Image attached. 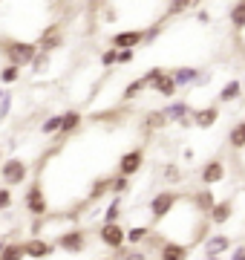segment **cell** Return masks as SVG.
Masks as SVG:
<instances>
[{"label": "cell", "mask_w": 245, "mask_h": 260, "mask_svg": "<svg viewBox=\"0 0 245 260\" xmlns=\"http://www.w3.org/2000/svg\"><path fill=\"white\" fill-rule=\"evenodd\" d=\"M0 55L6 58V64L15 67H29L32 58L38 55V44L32 41H23V38H9V35H0Z\"/></svg>", "instance_id": "6da1fadb"}, {"label": "cell", "mask_w": 245, "mask_h": 260, "mask_svg": "<svg viewBox=\"0 0 245 260\" xmlns=\"http://www.w3.org/2000/svg\"><path fill=\"white\" fill-rule=\"evenodd\" d=\"M26 177H29V165L20 156H12V159H6V162L0 165V179H3V185L6 188L23 185Z\"/></svg>", "instance_id": "7a4b0ae2"}, {"label": "cell", "mask_w": 245, "mask_h": 260, "mask_svg": "<svg viewBox=\"0 0 245 260\" xmlns=\"http://www.w3.org/2000/svg\"><path fill=\"white\" fill-rule=\"evenodd\" d=\"M179 203H182V194H176V191H161V194H156L150 200V217H153V223H161L165 217H170V211H173Z\"/></svg>", "instance_id": "3957f363"}, {"label": "cell", "mask_w": 245, "mask_h": 260, "mask_svg": "<svg viewBox=\"0 0 245 260\" xmlns=\"http://www.w3.org/2000/svg\"><path fill=\"white\" fill-rule=\"evenodd\" d=\"M52 243L61 251H66V254H81V251H87V232L84 229H66Z\"/></svg>", "instance_id": "277c9868"}, {"label": "cell", "mask_w": 245, "mask_h": 260, "mask_svg": "<svg viewBox=\"0 0 245 260\" xmlns=\"http://www.w3.org/2000/svg\"><path fill=\"white\" fill-rule=\"evenodd\" d=\"M23 208H26L32 217H47L49 214V200H47V191L40 188V182H32V185L26 188Z\"/></svg>", "instance_id": "5b68a950"}, {"label": "cell", "mask_w": 245, "mask_h": 260, "mask_svg": "<svg viewBox=\"0 0 245 260\" xmlns=\"http://www.w3.org/2000/svg\"><path fill=\"white\" fill-rule=\"evenodd\" d=\"M64 41H66L64 26H61V23H47V29L38 35V41H35V44H38V49H44V52H49V55H52L55 49L64 47Z\"/></svg>", "instance_id": "8992f818"}, {"label": "cell", "mask_w": 245, "mask_h": 260, "mask_svg": "<svg viewBox=\"0 0 245 260\" xmlns=\"http://www.w3.org/2000/svg\"><path fill=\"white\" fill-rule=\"evenodd\" d=\"M98 240H101L107 249H118V246L127 243V229H124L121 223H101V229H98Z\"/></svg>", "instance_id": "52a82bcc"}, {"label": "cell", "mask_w": 245, "mask_h": 260, "mask_svg": "<svg viewBox=\"0 0 245 260\" xmlns=\"http://www.w3.org/2000/svg\"><path fill=\"white\" fill-rule=\"evenodd\" d=\"M161 113L168 116V121H176V124H182V127H190V113H193L190 102L170 99V104H165V107H161Z\"/></svg>", "instance_id": "ba28073f"}, {"label": "cell", "mask_w": 245, "mask_h": 260, "mask_svg": "<svg viewBox=\"0 0 245 260\" xmlns=\"http://www.w3.org/2000/svg\"><path fill=\"white\" fill-rule=\"evenodd\" d=\"M55 243L52 240H44V237H29V240H23V254L32 260H47L55 254Z\"/></svg>", "instance_id": "9c48e42d"}, {"label": "cell", "mask_w": 245, "mask_h": 260, "mask_svg": "<svg viewBox=\"0 0 245 260\" xmlns=\"http://www.w3.org/2000/svg\"><path fill=\"white\" fill-rule=\"evenodd\" d=\"M110 47L115 49H139L144 47V29H121L110 38Z\"/></svg>", "instance_id": "30bf717a"}, {"label": "cell", "mask_w": 245, "mask_h": 260, "mask_svg": "<svg viewBox=\"0 0 245 260\" xmlns=\"http://www.w3.org/2000/svg\"><path fill=\"white\" fill-rule=\"evenodd\" d=\"M115 168H118V174H124V177H136V174L144 168V150L133 148V150H127V153H121Z\"/></svg>", "instance_id": "8fae6325"}, {"label": "cell", "mask_w": 245, "mask_h": 260, "mask_svg": "<svg viewBox=\"0 0 245 260\" xmlns=\"http://www.w3.org/2000/svg\"><path fill=\"white\" fill-rule=\"evenodd\" d=\"M219 121V104H205V107H193V113H190V124L199 130H208L214 127Z\"/></svg>", "instance_id": "7c38bea8"}, {"label": "cell", "mask_w": 245, "mask_h": 260, "mask_svg": "<svg viewBox=\"0 0 245 260\" xmlns=\"http://www.w3.org/2000/svg\"><path fill=\"white\" fill-rule=\"evenodd\" d=\"M173 81L179 90H190V87H199V78H202V67H173L170 70Z\"/></svg>", "instance_id": "4fadbf2b"}, {"label": "cell", "mask_w": 245, "mask_h": 260, "mask_svg": "<svg viewBox=\"0 0 245 260\" xmlns=\"http://www.w3.org/2000/svg\"><path fill=\"white\" fill-rule=\"evenodd\" d=\"M199 179H202V185H217V182H222L225 179V162L222 159H208L205 165H202V171H199Z\"/></svg>", "instance_id": "5bb4252c"}, {"label": "cell", "mask_w": 245, "mask_h": 260, "mask_svg": "<svg viewBox=\"0 0 245 260\" xmlns=\"http://www.w3.org/2000/svg\"><path fill=\"white\" fill-rule=\"evenodd\" d=\"M150 90L156 95H161V99H176V93H179V87H176V81H173V75H170V70H165V73L159 75V78H153L150 81Z\"/></svg>", "instance_id": "9a60e30c"}, {"label": "cell", "mask_w": 245, "mask_h": 260, "mask_svg": "<svg viewBox=\"0 0 245 260\" xmlns=\"http://www.w3.org/2000/svg\"><path fill=\"white\" fill-rule=\"evenodd\" d=\"M156 254H159V260H188L190 246L176 243V240H161V246L156 249Z\"/></svg>", "instance_id": "2e32d148"}, {"label": "cell", "mask_w": 245, "mask_h": 260, "mask_svg": "<svg viewBox=\"0 0 245 260\" xmlns=\"http://www.w3.org/2000/svg\"><path fill=\"white\" fill-rule=\"evenodd\" d=\"M81 121H84V116L78 110H66V113H61V130L55 133V139L58 142H64L66 136H72L78 127H81Z\"/></svg>", "instance_id": "e0dca14e"}, {"label": "cell", "mask_w": 245, "mask_h": 260, "mask_svg": "<svg viewBox=\"0 0 245 260\" xmlns=\"http://www.w3.org/2000/svg\"><path fill=\"white\" fill-rule=\"evenodd\" d=\"M202 246H205V257H219V254L231 251V237L228 234H208V240H202Z\"/></svg>", "instance_id": "ac0fdd59"}, {"label": "cell", "mask_w": 245, "mask_h": 260, "mask_svg": "<svg viewBox=\"0 0 245 260\" xmlns=\"http://www.w3.org/2000/svg\"><path fill=\"white\" fill-rule=\"evenodd\" d=\"M231 217H234V200H219V203L211 208V214H208L211 225H225Z\"/></svg>", "instance_id": "d6986e66"}, {"label": "cell", "mask_w": 245, "mask_h": 260, "mask_svg": "<svg viewBox=\"0 0 245 260\" xmlns=\"http://www.w3.org/2000/svg\"><path fill=\"white\" fill-rule=\"evenodd\" d=\"M190 205H193L199 214H205V217H208V214H211V208L217 205V197L211 194V188L205 185V188H199L196 194L190 197Z\"/></svg>", "instance_id": "ffe728a7"}, {"label": "cell", "mask_w": 245, "mask_h": 260, "mask_svg": "<svg viewBox=\"0 0 245 260\" xmlns=\"http://www.w3.org/2000/svg\"><path fill=\"white\" fill-rule=\"evenodd\" d=\"M239 95H242V81H239V78H231V81L222 84L217 102L219 104H234V102H239Z\"/></svg>", "instance_id": "44dd1931"}, {"label": "cell", "mask_w": 245, "mask_h": 260, "mask_svg": "<svg viewBox=\"0 0 245 260\" xmlns=\"http://www.w3.org/2000/svg\"><path fill=\"white\" fill-rule=\"evenodd\" d=\"M144 90H150V84H147V78H133L130 84H127V87H124V93H121V102L127 104V102H136V99H139V95L144 93Z\"/></svg>", "instance_id": "7402d4cb"}, {"label": "cell", "mask_w": 245, "mask_h": 260, "mask_svg": "<svg viewBox=\"0 0 245 260\" xmlns=\"http://www.w3.org/2000/svg\"><path fill=\"white\" fill-rule=\"evenodd\" d=\"M193 6H199V0H168V6H165V20L179 18V15H185V12L193 9Z\"/></svg>", "instance_id": "603a6c76"}, {"label": "cell", "mask_w": 245, "mask_h": 260, "mask_svg": "<svg viewBox=\"0 0 245 260\" xmlns=\"http://www.w3.org/2000/svg\"><path fill=\"white\" fill-rule=\"evenodd\" d=\"M228 148L231 150H245V119H239L234 127L228 130Z\"/></svg>", "instance_id": "cb8c5ba5"}, {"label": "cell", "mask_w": 245, "mask_h": 260, "mask_svg": "<svg viewBox=\"0 0 245 260\" xmlns=\"http://www.w3.org/2000/svg\"><path fill=\"white\" fill-rule=\"evenodd\" d=\"M170 121H168V116L161 110H150L147 116L142 119V127L147 130V133H153V130H161V127H168Z\"/></svg>", "instance_id": "d4e9b609"}, {"label": "cell", "mask_w": 245, "mask_h": 260, "mask_svg": "<svg viewBox=\"0 0 245 260\" xmlns=\"http://www.w3.org/2000/svg\"><path fill=\"white\" fill-rule=\"evenodd\" d=\"M228 20H231V26H234L236 32H242V29H245V0H236L234 6H231Z\"/></svg>", "instance_id": "484cf974"}, {"label": "cell", "mask_w": 245, "mask_h": 260, "mask_svg": "<svg viewBox=\"0 0 245 260\" xmlns=\"http://www.w3.org/2000/svg\"><path fill=\"white\" fill-rule=\"evenodd\" d=\"M150 234H153V229H147V225H133V229H127V243L130 246H142Z\"/></svg>", "instance_id": "4316f807"}, {"label": "cell", "mask_w": 245, "mask_h": 260, "mask_svg": "<svg viewBox=\"0 0 245 260\" xmlns=\"http://www.w3.org/2000/svg\"><path fill=\"white\" fill-rule=\"evenodd\" d=\"M104 194H110V177H98V179H95L93 188H90V194H87V200L95 203V200H101Z\"/></svg>", "instance_id": "83f0119b"}, {"label": "cell", "mask_w": 245, "mask_h": 260, "mask_svg": "<svg viewBox=\"0 0 245 260\" xmlns=\"http://www.w3.org/2000/svg\"><path fill=\"white\" fill-rule=\"evenodd\" d=\"M20 75H23V70L20 67H15V64H3L0 67V84H18L20 81Z\"/></svg>", "instance_id": "f1b7e54d"}, {"label": "cell", "mask_w": 245, "mask_h": 260, "mask_svg": "<svg viewBox=\"0 0 245 260\" xmlns=\"http://www.w3.org/2000/svg\"><path fill=\"white\" fill-rule=\"evenodd\" d=\"M127 188H130V177H124V174H113L110 177V194L113 197L127 194Z\"/></svg>", "instance_id": "f546056e"}, {"label": "cell", "mask_w": 245, "mask_h": 260, "mask_svg": "<svg viewBox=\"0 0 245 260\" xmlns=\"http://www.w3.org/2000/svg\"><path fill=\"white\" fill-rule=\"evenodd\" d=\"M23 243H6L3 249H0V260H23Z\"/></svg>", "instance_id": "4dcf8cb0"}, {"label": "cell", "mask_w": 245, "mask_h": 260, "mask_svg": "<svg viewBox=\"0 0 245 260\" xmlns=\"http://www.w3.org/2000/svg\"><path fill=\"white\" fill-rule=\"evenodd\" d=\"M121 214H124V208H121V200L115 197L113 203L107 205V211H104V223H118V220H121Z\"/></svg>", "instance_id": "1f68e13d"}, {"label": "cell", "mask_w": 245, "mask_h": 260, "mask_svg": "<svg viewBox=\"0 0 245 260\" xmlns=\"http://www.w3.org/2000/svg\"><path fill=\"white\" fill-rule=\"evenodd\" d=\"M58 130H61V113L47 116V119H44V124H40V133H44V136H55Z\"/></svg>", "instance_id": "d6a6232c"}, {"label": "cell", "mask_w": 245, "mask_h": 260, "mask_svg": "<svg viewBox=\"0 0 245 260\" xmlns=\"http://www.w3.org/2000/svg\"><path fill=\"white\" fill-rule=\"evenodd\" d=\"M161 32H165V18H161V20H156V23H153L150 29H144V47H150V44H156V38H159Z\"/></svg>", "instance_id": "836d02e7"}, {"label": "cell", "mask_w": 245, "mask_h": 260, "mask_svg": "<svg viewBox=\"0 0 245 260\" xmlns=\"http://www.w3.org/2000/svg\"><path fill=\"white\" fill-rule=\"evenodd\" d=\"M32 70H35V73H47L49 70V52H44V49H38V55L32 58Z\"/></svg>", "instance_id": "e575fe53"}, {"label": "cell", "mask_w": 245, "mask_h": 260, "mask_svg": "<svg viewBox=\"0 0 245 260\" xmlns=\"http://www.w3.org/2000/svg\"><path fill=\"white\" fill-rule=\"evenodd\" d=\"M12 104H15V95L6 90V93H3V99H0V121H3V119L12 113Z\"/></svg>", "instance_id": "d590c367"}, {"label": "cell", "mask_w": 245, "mask_h": 260, "mask_svg": "<svg viewBox=\"0 0 245 260\" xmlns=\"http://www.w3.org/2000/svg\"><path fill=\"white\" fill-rule=\"evenodd\" d=\"M133 58H136V49H115V67L133 64Z\"/></svg>", "instance_id": "8d00e7d4"}, {"label": "cell", "mask_w": 245, "mask_h": 260, "mask_svg": "<svg viewBox=\"0 0 245 260\" xmlns=\"http://www.w3.org/2000/svg\"><path fill=\"white\" fill-rule=\"evenodd\" d=\"M98 61H101V67L104 70H110V67H115V47H107L101 52V55H98Z\"/></svg>", "instance_id": "74e56055"}, {"label": "cell", "mask_w": 245, "mask_h": 260, "mask_svg": "<svg viewBox=\"0 0 245 260\" xmlns=\"http://www.w3.org/2000/svg\"><path fill=\"white\" fill-rule=\"evenodd\" d=\"M161 177L168 179V182H179L182 179V171L176 165H173V162H170V165H165V171H161Z\"/></svg>", "instance_id": "f35d334b"}, {"label": "cell", "mask_w": 245, "mask_h": 260, "mask_svg": "<svg viewBox=\"0 0 245 260\" xmlns=\"http://www.w3.org/2000/svg\"><path fill=\"white\" fill-rule=\"evenodd\" d=\"M147 257H150L147 249H139V246H136V249H127V254H124L121 260H147Z\"/></svg>", "instance_id": "ab89813d"}, {"label": "cell", "mask_w": 245, "mask_h": 260, "mask_svg": "<svg viewBox=\"0 0 245 260\" xmlns=\"http://www.w3.org/2000/svg\"><path fill=\"white\" fill-rule=\"evenodd\" d=\"M9 205H12V191H9V188H6V185H3V188H0V208L6 211Z\"/></svg>", "instance_id": "60d3db41"}, {"label": "cell", "mask_w": 245, "mask_h": 260, "mask_svg": "<svg viewBox=\"0 0 245 260\" xmlns=\"http://www.w3.org/2000/svg\"><path fill=\"white\" fill-rule=\"evenodd\" d=\"M228 260H245V243L242 246H234V249H231V257Z\"/></svg>", "instance_id": "b9f144b4"}, {"label": "cell", "mask_w": 245, "mask_h": 260, "mask_svg": "<svg viewBox=\"0 0 245 260\" xmlns=\"http://www.w3.org/2000/svg\"><path fill=\"white\" fill-rule=\"evenodd\" d=\"M196 20L202 23V26H208V23H211L214 18H211V12H208V9H199V12H196Z\"/></svg>", "instance_id": "7bdbcfd3"}, {"label": "cell", "mask_w": 245, "mask_h": 260, "mask_svg": "<svg viewBox=\"0 0 245 260\" xmlns=\"http://www.w3.org/2000/svg\"><path fill=\"white\" fill-rule=\"evenodd\" d=\"M95 260H113V257H95Z\"/></svg>", "instance_id": "ee69618b"}, {"label": "cell", "mask_w": 245, "mask_h": 260, "mask_svg": "<svg viewBox=\"0 0 245 260\" xmlns=\"http://www.w3.org/2000/svg\"><path fill=\"white\" fill-rule=\"evenodd\" d=\"M3 93H6V90H3V87H0V99H3Z\"/></svg>", "instance_id": "f6af8a7d"}, {"label": "cell", "mask_w": 245, "mask_h": 260, "mask_svg": "<svg viewBox=\"0 0 245 260\" xmlns=\"http://www.w3.org/2000/svg\"><path fill=\"white\" fill-rule=\"evenodd\" d=\"M208 260H219V257H208Z\"/></svg>", "instance_id": "bcb514c9"}, {"label": "cell", "mask_w": 245, "mask_h": 260, "mask_svg": "<svg viewBox=\"0 0 245 260\" xmlns=\"http://www.w3.org/2000/svg\"><path fill=\"white\" fill-rule=\"evenodd\" d=\"M0 159H3V150H0Z\"/></svg>", "instance_id": "7dc6e473"}, {"label": "cell", "mask_w": 245, "mask_h": 260, "mask_svg": "<svg viewBox=\"0 0 245 260\" xmlns=\"http://www.w3.org/2000/svg\"><path fill=\"white\" fill-rule=\"evenodd\" d=\"M0 211H3V208H0Z\"/></svg>", "instance_id": "c3c4849f"}]
</instances>
